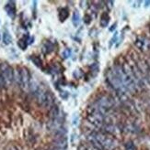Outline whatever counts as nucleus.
<instances>
[{
    "label": "nucleus",
    "mask_w": 150,
    "mask_h": 150,
    "mask_svg": "<svg viewBox=\"0 0 150 150\" xmlns=\"http://www.w3.org/2000/svg\"><path fill=\"white\" fill-rule=\"evenodd\" d=\"M0 71L2 72L3 76L5 78L6 86L11 84L15 80V72L13 71L12 67H10L7 63H2V64H0Z\"/></svg>",
    "instance_id": "nucleus-4"
},
{
    "label": "nucleus",
    "mask_w": 150,
    "mask_h": 150,
    "mask_svg": "<svg viewBox=\"0 0 150 150\" xmlns=\"http://www.w3.org/2000/svg\"><path fill=\"white\" fill-rule=\"evenodd\" d=\"M6 86V81H5V78L3 76V74L2 72L0 71V88H3Z\"/></svg>",
    "instance_id": "nucleus-17"
},
{
    "label": "nucleus",
    "mask_w": 150,
    "mask_h": 150,
    "mask_svg": "<svg viewBox=\"0 0 150 150\" xmlns=\"http://www.w3.org/2000/svg\"><path fill=\"white\" fill-rule=\"evenodd\" d=\"M68 16H69V12H68V10H67V8H62V9H60L59 15H58L60 21L64 22L67 18H68Z\"/></svg>",
    "instance_id": "nucleus-13"
},
{
    "label": "nucleus",
    "mask_w": 150,
    "mask_h": 150,
    "mask_svg": "<svg viewBox=\"0 0 150 150\" xmlns=\"http://www.w3.org/2000/svg\"><path fill=\"white\" fill-rule=\"evenodd\" d=\"M31 59H32V62L35 64V66L39 67V68H41V67L42 66V59H40V57H38V56H32Z\"/></svg>",
    "instance_id": "nucleus-16"
},
{
    "label": "nucleus",
    "mask_w": 150,
    "mask_h": 150,
    "mask_svg": "<svg viewBox=\"0 0 150 150\" xmlns=\"http://www.w3.org/2000/svg\"><path fill=\"white\" fill-rule=\"evenodd\" d=\"M146 41L147 40L146 39H144V38H139V39L136 41V45L140 50H145V49H146L147 45H148V42H146Z\"/></svg>",
    "instance_id": "nucleus-10"
},
{
    "label": "nucleus",
    "mask_w": 150,
    "mask_h": 150,
    "mask_svg": "<svg viewBox=\"0 0 150 150\" xmlns=\"http://www.w3.org/2000/svg\"><path fill=\"white\" fill-rule=\"evenodd\" d=\"M55 147H58V148H62V149H65L66 147V145H67V141H66V138L64 137V136H59L55 142Z\"/></svg>",
    "instance_id": "nucleus-6"
},
{
    "label": "nucleus",
    "mask_w": 150,
    "mask_h": 150,
    "mask_svg": "<svg viewBox=\"0 0 150 150\" xmlns=\"http://www.w3.org/2000/svg\"><path fill=\"white\" fill-rule=\"evenodd\" d=\"M102 129L109 134H116L118 132V127L113 124H104Z\"/></svg>",
    "instance_id": "nucleus-8"
},
{
    "label": "nucleus",
    "mask_w": 150,
    "mask_h": 150,
    "mask_svg": "<svg viewBox=\"0 0 150 150\" xmlns=\"http://www.w3.org/2000/svg\"><path fill=\"white\" fill-rule=\"evenodd\" d=\"M91 19L92 18H91L90 16H89V15H86L85 18H84V22H85L86 24H89L91 22Z\"/></svg>",
    "instance_id": "nucleus-20"
},
{
    "label": "nucleus",
    "mask_w": 150,
    "mask_h": 150,
    "mask_svg": "<svg viewBox=\"0 0 150 150\" xmlns=\"http://www.w3.org/2000/svg\"><path fill=\"white\" fill-rule=\"evenodd\" d=\"M15 80L17 81L22 89H28L32 81L29 70L25 67H21V68L18 69L15 73Z\"/></svg>",
    "instance_id": "nucleus-3"
},
{
    "label": "nucleus",
    "mask_w": 150,
    "mask_h": 150,
    "mask_svg": "<svg viewBox=\"0 0 150 150\" xmlns=\"http://www.w3.org/2000/svg\"><path fill=\"white\" fill-rule=\"evenodd\" d=\"M37 102L42 107H46V108H51L52 105H55V97L52 96V93L46 91L42 88H39L38 91L35 93Z\"/></svg>",
    "instance_id": "nucleus-1"
},
{
    "label": "nucleus",
    "mask_w": 150,
    "mask_h": 150,
    "mask_svg": "<svg viewBox=\"0 0 150 150\" xmlns=\"http://www.w3.org/2000/svg\"><path fill=\"white\" fill-rule=\"evenodd\" d=\"M149 6H150V1H146L145 2V6L146 7H148Z\"/></svg>",
    "instance_id": "nucleus-22"
},
{
    "label": "nucleus",
    "mask_w": 150,
    "mask_h": 150,
    "mask_svg": "<svg viewBox=\"0 0 150 150\" xmlns=\"http://www.w3.org/2000/svg\"><path fill=\"white\" fill-rule=\"evenodd\" d=\"M59 115H60V109H59L58 105L55 104V105H52L50 108L49 115L52 120H55V119H59Z\"/></svg>",
    "instance_id": "nucleus-7"
},
{
    "label": "nucleus",
    "mask_w": 150,
    "mask_h": 150,
    "mask_svg": "<svg viewBox=\"0 0 150 150\" xmlns=\"http://www.w3.org/2000/svg\"><path fill=\"white\" fill-rule=\"evenodd\" d=\"M106 79L108 81V83L110 84V86H111L115 90V91H117V93H128L126 90H125L121 79H120V77L118 76V74L116 73V71L113 70V68H111V69L107 71Z\"/></svg>",
    "instance_id": "nucleus-2"
},
{
    "label": "nucleus",
    "mask_w": 150,
    "mask_h": 150,
    "mask_svg": "<svg viewBox=\"0 0 150 150\" xmlns=\"http://www.w3.org/2000/svg\"><path fill=\"white\" fill-rule=\"evenodd\" d=\"M115 28H116V24L112 25V26H111V28H110V31H112V30H114V29H115Z\"/></svg>",
    "instance_id": "nucleus-21"
},
{
    "label": "nucleus",
    "mask_w": 150,
    "mask_h": 150,
    "mask_svg": "<svg viewBox=\"0 0 150 150\" xmlns=\"http://www.w3.org/2000/svg\"><path fill=\"white\" fill-rule=\"evenodd\" d=\"M5 10L7 14V16L11 18H14L16 16V6H15V2L10 1L5 6Z\"/></svg>",
    "instance_id": "nucleus-5"
},
{
    "label": "nucleus",
    "mask_w": 150,
    "mask_h": 150,
    "mask_svg": "<svg viewBox=\"0 0 150 150\" xmlns=\"http://www.w3.org/2000/svg\"><path fill=\"white\" fill-rule=\"evenodd\" d=\"M2 39H3V43H4L5 45H9V44H10L11 41H12V37H11V35L9 34V31H6V30H5V31L3 32V37H2Z\"/></svg>",
    "instance_id": "nucleus-15"
},
{
    "label": "nucleus",
    "mask_w": 150,
    "mask_h": 150,
    "mask_svg": "<svg viewBox=\"0 0 150 150\" xmlns=\"http://www.w3.org/2000/svg\"><path fill=\"white\" fill-rule=\"evenodd\" d=\"M70 55H71V50L69 49H66V50H64V52H63V58L67 59L68 57H70Z\"/></svg>",
    "instance_id": "nucleus-18"
},
{
    "label": "nucleus",
    "mask_w": 150,
    "mask_h": 150,
    "mask_svg": "<svg viewBox=\"0 0 150 150\" xmlns=\"http://www.w3.org/2000/svg\"><path fill=\"white\" fill-rule=\"evenodd\" d=\"M80 15L78 11H75L73 13V16H72V22H73V25L75 27H78V25L80 24Z\"/></svg>",
    "instance_id": "nucleus-14"
},
{
    "label": "nucleus",
    "mask_w": 150,
    "mask_h": 150,
    "mask_svg": "<svg viewBox=\"0 0 150 150\" xmlns=\"http://www.w3.org/2000/svg\"><path fill=\"white\" fill-rule=\"evenodd\" d=\"M55 49L54 44H52L51 41H45L43 43V47H42V51L44 53H50Z\"/></svg>",
    "instance_id": "nucleus-11"
},
{
    "label": "nucleus",
    "mask_w": 150,
    "mask_h": 150,
    "mask_svg": "<svg viewBox=\"0 0 150 150\" xmlns=\"http://www.w3.org/2000/svg\"><path fill=\"white\" fill-rule=\"evenodd\" d=\"M117 38H118V33L117 32H115V34H114V36L112 37V39L111 40V41H110V45H109V47L111 48L112 45H113V43H115V41L117 40Z\"/></svg>",
    "instance_id": "nucleus-19"
},
{
    "label": "nucleus",
    "mask_w": 150,
    "mask_h": 150,
    "mask_svg": "<svg viewBox=\"0 0 150 150\" xmlns=\"http://www.w3.org/2000/svg\"><path fill=\"white\" fill-rule=\"evenodd\" d=\"M28 39H29V36H24L22 39L19 40L18 41V46L19 47L20 50H25L28 47Z\"/></svg>",
    "instance_id": "nucleus-9"
},
{
    "label": "nucleus",
    "mask_w": 150,
    "mask_h": 150,
    "mask_svg": "<svg viewBox=\"0 0 150 150\" xmlns=\"http://www.w3.org/2000/svg\"><path fill=\"white\" fill-rule=\"evenodd\" d=\"M109 21H110V17H109L108 13H103L101 15V18H100V26L102 28L107 27L109 24Z\"/></svg>",
    "instance_id": "nucleus-12"
}]
</instances>
